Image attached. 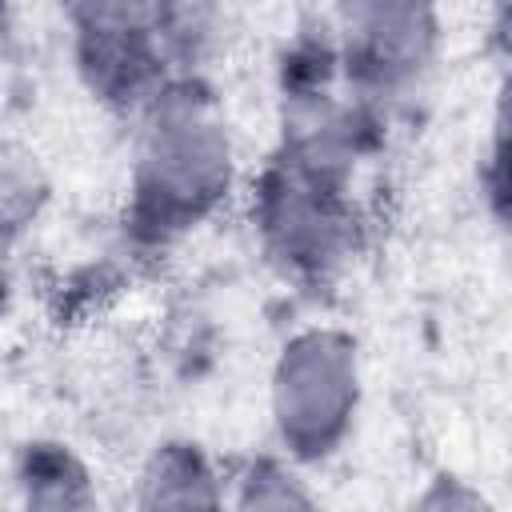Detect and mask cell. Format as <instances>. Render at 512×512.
<instances>
[{
  "label": "cell",
  "mask_w": 512,
  "mask_h": 512,
  "mask_svg": "<svg viewBox=\"0 0 512 512\" xmlns=\"http://www.w3.org/2000/svg\"><path fill=\"white\" fill-rule=\"evenodd\" d=\"M144 512H216V480L192 448H164L144 472Z\"/></svg>",
  "instance_id": "3"
},
{
  "label": "cell",
  "mask_w": 512,
  "mask_h": 512,
  "mask_svg": "<svg viewBox=\"0 0 512 512\" xmlns=\"http://www.w3.org/2000/svg\"><path fill=\"white\" fill-rule=\"evenodd\" d=\"M8 284H12V232L0 228V308L8 300Z\"/></svg>",
  "instance_id": "7"
},
{
  "label": "cell",
  "mask_w": 512,
  "mask_h": 512,
  "mask_svg": "<svg viewBox=\"0 0 512 512\" xmlns=\"http://www.w3.org/2000/svg\"><path fill=\"white\" fill-rule=\"evenodd\" d=\"M236 512H312L308 496L292 484V476L276 472V468H264L252 476V484L244 488Z\"/></svg>",
  "instance_id": "6"
},
{
  "label": "cell",
  "mask_w": 512,
  "mask_h": 512,
  "mask_svg": "<svg viewBox=\"0 0 512 512\" xmlns=\"http://www.w3.org/2000/svg\"><path fill=\"white\" fill-rule=\"evenodd\" d=\"M36 192H40V180H36L32 160L16 152L12 144H0V228L12 232L16 220L32 212Z\"/></svg>",
  "instance_id": "5"
},
{
  "label": "cell",
  "mask_w": 512,
  "mask_h": 512,
  "mask_svg": "<svg viewBox=\"0 0 512 512\" xmlns=\"http://www.w3.org/2000/svg\"><path fill=\"white\" fill-rule=\"evenodd\" d=\"M228 184V144L220 124L188 96L156 112L140 156V212L156 228H172L208 208Z\"/></svg>",
  "instance_id": "1"
},
{
  "label": "cell",
  "mask_w": 512,
  "mask_h": 512,
  "mask_svg": "<svg viewBox=\"0 0 512 512\" xmlns=\"http://www.w3.org/2000/svg\"><path fill=\"white\" fill-rule=\"evenodd\" d=\"M356 404V364L344 340L308 332L284 348L276 372V420L296 452H324Z\"/></svg>",
  "instance_id": "2"
},
{
  "label": "cell",
  "mask_w": 512,
  "mask_h": 512,
  "mask_svg": "<svg viewBox=\"0 0 512 512\" xmlns=\"http://www.w3.org/2000/svg\"><path fill=\"white\" fill-rule=\"evenodd\" d=\"M24 512H96L84 472L60 456L40 452L24 476Z\"/></svg>",
  "instance_id": "4"
}]
</instances>
